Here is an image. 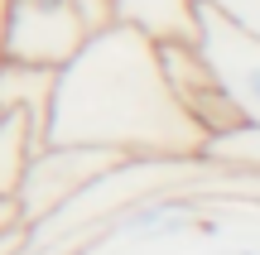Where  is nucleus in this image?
<instances>
[{
	"label": "nucleus",
	"mask_w": 260,
	"mask_h": 255,
	"mask_svg": "<svg viewBox=\"0 0 260 255\" xmlns=\"http://www.w3.org/2000/svg\"><path fill=\"white\" fill-rule=\"evenodd\" d=\"M44 140L102 144L140 159H203L207 135L174 101L154 39L116 19L87 34L77 53L53 67Z\"/></svg>",
	"instance_id": "1"
},
{
	"label": "nucleus",
	"mask_w": 260,
	"mask_h": 255,
	"mask_svg": "<svg viewBox=\"0 0 260 255\" xmlns=\"http://www.w3.org/2000/svg\"><path fill=\"white\" fill-rule=\"evenodd\" d=\"M121 159H130V154L102 150V144H53V140H44L29 154L24 173H19V183H15V198H10L19 227H39L48 212H58L68 198H77L87 183L111 173Z\"/></svg>",
	"instance_id": "2"
},
{
	"label": "nucleus",
	"mask_w": 260,
	"mask_h": 255,
	"mask_svg": "<svg viewBox=\"0 0 260 255\" xmlns=\"http://www.w3.org/2000/svg\"><path fill=\"white\" fill-rule=\"evenodd\" d=\"M154 53H159V72H164V82H169V92H174V101L183 106V116L207 135V140L241 130V116H236L232 96L222 92V82H217L212 63L203 58L198 39H159Z\"/></svg>",
	"instance_id": "3"
},
{
	"label": "nucleus",
	"mask_w": 260,
	"mask_h": 255,
	"mask_svg": "<svg viewBox=\"0 0 260 255\" xmlns=\"http://www.w3.org/2000/svg\"><path fill=\"white\" fill-rule=\"evenodd\" d=\"M203 58L212 63L222 92L232 96L241 125H255L260 130V39L246 34V29L226 24L222 15L198 5V29H193Z\"/></svg>",
	"instance_id": "4"
},
{
	"label": "nucleus",
	"mask_w": 260,
	"mask_h": 255,
	"mask_svg": "<svg viewBox=\"0 0 260 255\" xmlns=\"http://www.w3.org/2000/svg\"><path fill=\"white\" fill-rule=\"evenodd\" d=\"M82 39L87 34L68 0H5V58L15 63L58 67L77 53Z\"/></svg>",
	"instance_id": "5"
},
{
	"label": "nucleus",
	"mask_w": 260,
	"mask_h": 255,
	"mask_svg": "<svg viewBox=\"0 0 260 255\" xmlns=\"http://www.w3.org/2000/svg\"><path fill=\"white\" fill-rule=\"evenodd\" d=\"M198 222V198H164V193H145L140 202L121 207L116 217V236L121 241H164L178 236Z\"/></svg>",
	"instance_id": "6"
},
{
	"label": "nucleus",
	"mask_w": 260,
	"mask_h": 255,
	"mask_svg": "<svg viewBox=\"0 0 260 255\" xmlns=\"http://www.w3.org/2000/svg\"><path fill=\"white\" fill-rule=\"evenodd\" d=\"M116 19L140 34L159 39H193L198 29V5L193 0H116Z\"/></svg>",
	"instance_id": "7"
},
{
	"label": "nucleus",
	"mask_w": 260,
	"mask_h": 255,
	"mask_svg": "<svg viewBox=\"0 0 260 255\" xmlns=\"http://www.w3.org/2000/svg\"><path fill=\"white\" fill-rule=\"evenodd\" d=\"M48 92H53V67L0 58V111H24L29 121H39V135H44Z\"/></svg>",
	"instance_id": "8"
},
{
	"label": "nucleus",
	"mask_w": 260,
	"mask_h": 255,
	"mask_svg": "<svg viewBox=\"0 0 260 255\" xmlns=\"http://www.w3.org/2000/svg\"><path fill=\"white\" fill-rule=\"evenodd\" d=\"M39 144V121H29L24 111H0V198H15V183Z\"/></svg>",
	"instance_id": "9"
},
{
	"label": "nucleus",
	"mask_w": 260,
	"mask_h": 255,
	"mask_svg": "<svg viewBox=\"0 0 260 255\" xmlns=\"http://www.w3.org/2000/svg\"><path fill=\"white\" fill-rule=\"evenodd\" d=\"M193 5L212 10V15H222L226 24H236V29H246V34L260 39V0H193Z\"/></svg>",
	"instance_id": "10"
},
{
	"label": "nucleus",
	"mask_w": 260,
	"mask_h": 255,
	"mask_svg": "<svg viewBox=\"0 0 260 255\" xmlns=\"http://www.w3.org/2000/svg\"><path fill=\"white\" fill-rule=\"evenodd\" d=\"M68 5H73L82 34H96V29L116 24V0H68Z\"/></svg>",
	"instance_id": "11"
},
{
	"label": "nucleus",
	"mask_w": 260,
	"mask_h": 255,
	"mask_svg": "<svg viewBox=\"0 0 260 255\" xmlns=\"http://www.w3.org/2000/svg\"><path fill=\"white\" fill-rule=\"evenodd\" d=\"M10 227H19V217H15V202H10V198H0V231H10Z\"/></svg>",
	"instance_id": "12"
},
{
	"label": "nucleus",
	"mask_w": 260,
	"mask_h": 255,
	"mask_svg": "<svg viewBox=\"0 0 260 255\" xmlns=\"http://www.w3.org/2000/svg\"><path fill=\"white\" fill-rule=\"evenodd\" d=\"M0 58H5V0H0Z\"/></svg>",
	"instance_id": "13"
},
{
	"label": "nucleus",
	"mask_w": 260,
	"mask_h": 255,
	"mask_svg": "<svg viewBox=\"0 0 260 255\" xmlns=\"http://www.w3.org/2000/svg\"><path fill=\"white\" fill-rule=\"evenodd\" d=\"M236 255H260V250H236Z\"/></svg>",
	"instance_id": "14"
}]
</instances>
